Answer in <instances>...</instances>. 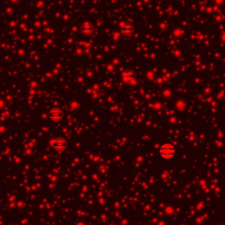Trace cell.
<instances>
[{"instance_id": "6da1fadb", "label": "cell", "mask_w": 225, "mask_h": 225, "mask_svg": "<svg viewBox=\"0 0 225 225\" xmlns=\"http://www.w3.org/2000/svg\"><path fill=\"white\" fill-rule=\"evenodd\" d=\"M159 155L164 159H172L175 157L177 150L175 147L170 143H164L159 147Z\"/></svg>"}, {"instance_id": "3957f363", "label": "cell", "mask_w": 225, "mask_h": 225, "mask_svg": "<svg viewBox=\"0 0 225 225\" xmlns=\"http://www.w3.org/2000/svg\"><path fill=\"white\" fill-rule=\"evenodd\" d=\"M49 116L55 122H60L63 117V112L59 108H53L49 112Z\"/></svg>"}, {"instance_id": "8992f818", "label": "cell", "mask_w": 225, "mask_h": 225, "mask_svg": "<svg viewBox=\"0 0 225 225\" xmlns=\"http://www.w3.org/2000/svg\"><path fill=\"white\" fill-rule=\"evenodd\" d=\"M122 31L125 34H130L131 33H133L134 27L131 25H124L123 27H122Z\"/></svg>"}, {"instance_id": "5b68a950", "label": "cell", "mask_w": 225, "mask_h": 225, "mask_svg": "<svg viewBox=\"0 0 225 225\" xmlns=\"http://www.w3.org/2000/svg\"><path fill=\"white\" fill-rule=\"evenodd\" d=\"M122 77H123L125 80L131 81V80L136 79V74H135L133 71H131V70H126L125 72H123Z\"/></svg>"}, {"instance_id": "7a4b0ae2", "label": "cell", "mask_w": 225, "mask_h": 225, "mask_svg": "<svg viewBox=\"0 0 225 225\" xmlns=\"http://www.w3.org/2000/svg\"><path fill=\"white\" fill-rule=\"evenodd\" d=\"M51 146L53 148L56 149V150H65L68 147V142L63 138H56V139L52 140Z\"/></svg>"}, {"instance_id": "277c9868", "label": "cell", "mask_w": 225, "mask_h": 225, "mask_svg": "<svg viewBox=\"0 0 225 225\" xmlns=\"http://www.w3.org/2000/svg\"><path fill=\"white\" fill-rule=\"evenodd\" d=\"M93 26L90 23H84L81 26V31L84 34H90L93 32Z\"/></svg>"}]
</instances>
